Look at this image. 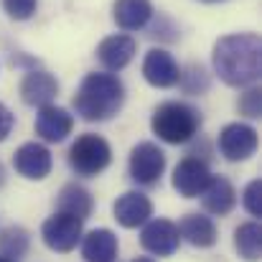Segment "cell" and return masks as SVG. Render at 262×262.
Returning a JSON list of instances; mask_svg holds the SVG:
<instances>
[{
  "instance_id": "9",
  "label": "cell",
  "mask_w": 262,
  "mask_h": 262,
  "mask_svg": "<svg viewBox=\"0 0 262 262\" xmlns=\"http://www.w3.org/2000/svg\"><path fill=\"white\" fill-rule=\"evenodd\" d=\"M143 77L153 87L168 89L181 82V69L166 49H150L145 54V61H143Z\"/></svg>"
},
{
  "instance_id": "5",
  "label": "cell",
  "mask_w": 262,
  "mask_h": 262,
  "mask_svg": "<svg viewBox=\"0 0 262 262\" xmlns=\"http://www.w3.org/2000/svg\"><path fill=\"white\" fill-rule=\"evenodd\" d=\"M82 219L77 216H69V214H61L56 211L54 216H49L41 227V237H43V245L54 252H72L82 237H84V229H82Z\"/></svg>"
},
{
  "instance_id": "23",
  "label": "cell",
  "mask_w": 262,
  "mask_h": 262,
  "mask_svg": "<svg viewBox=\"0 0 262 262\" xmlns=\"http://www.w3.org/2000/svg\"><path fill=\"white\" fill-rule=\"evenodd\" d=\"M242 204H245V209L252 216H262V181L260 178H255V181L247 183V188L242 193Z\"/></svg>"
},
{
  "instance_id": "21",
  "label": "cell",
  "mask_w": 262,
  "mask_h": 262,
  "mask_svg": "<svg viewBox=\"0 0 262 262\" xmlns=\"http://www.w3.org/2000/svg\"><path fill=\"white\" fill-rule=\"evenodd\" d=\"M234 247L239 257L247 262H257L262 257V227L257 222H245L234 229Z\"/></svg>"
},
{
  "instance_id": "8",
  "label": "cell",
  "mask_w": 262,
  "mask_h": 262,
  "mask_svg": "<svg viewBox=\"0 0 262 262\" xmlns=\"http://www.w3.org/2000/svg\"><path fill=\"white\" fill-rule=\"evenodd\" d=\"M219 150L227 161H247L257 150V130L245 122H232L219 133Z\"/></svg>"
},
{
  "instance_id": "6",
  "label": "cell",
  "mask_w": 262,
  "mask_h": 262,
  "mask_svg": "<svg viewBox=\"0 0 262 262\" xmlns=\"http://www.w3.org/2000/svg\"><path fill=\"white\" fill-rule=\"evenodd\" d=\"M166 171V153L156 145V143H138L130 153V176L143 183V186H153L161 181V176Z\"/></svg>"
},
{
  "instance_id": "7",
  "label": "cell",
  "mask_w": 262,
  "mask_h": 262,
  "mask_svg": "<svg viewBox=\"0 0 262 262\" xmlns=\"http://www.w3.org/2000/svg\"><path fill=\"white\" fill-rule=\"evenodd\" d=\"M140 245L156 257H171L181 245L178 224L171 219H148L140 232Z\"/></svg>"
},
{
  "instance_id": "18",
  "label": "cell",
  "mask_w": 262,
  "mask_h": 262,
  "mask_svg": "<svg viewBox=\"0 0 262 262\" xmlns=\"http://www.w3.org/2000/svg\"><path fill=\"white\" fill-rule=\"evenodd\" d=\"M112 18L122 31H140L153 18V3L150 0H115Z\"/></svg>"
},
{
  "instance_id": "20",
  "label": "cell",
  "mask_w": 262,
  "mask_h": 262,
  "mask_svg": "<svg viewBox=\"0 0 262 262\" xmlns=\"http://www.w3.org/2000/svg\"><path fill=\"white\" fill-rule=\"evenodd\" d=\"M92 193H89L84 186H77V183H69L59 191V199H56V209L61 214H69V216H77V219H87L92 214Z\"/></svg>"
},
{
  "instance_id": "29",
  "label": "cell",
  "mask_w": 262,
  "mask_h": 262,
  "mask_svg": "<svg viewBox=\"0 0 262 262\" xmlns=\"http://www.w3.org/2000/svg\"><path fill=\"white\" fill-rule=\"evenodd\" d=\"M0 262H13L10 257H5V255H0Z\"/></svg>"
},
{
  "instance_id": "26",
  "label": "cell",
  "mask_w": 262,
  "mask_h": 262,
  "mask_svg": "<svg viewBox=\"0 0 262 262\" xmlns=\"http://www.w3.org/2000/svg\"><path fill=\"white\" fill-rule=\"evenodd\" d=\"M13 122H15V117H13V112L0 102V143L10 135V130H13Z\"/></svg>"
},
{
  "instance_id": "10",
  "label": "cell",
  "mask_w": 262,
  "mask_h": 262,
  "mask_svg": "<svg viewBox=\"0 0 262 262\" xmlns=\"http://www.w3.org/2000/svg\"><path fill=\"white\" fill-rule=\"evenodd\" d=\"M112 211L120 227L135 229V227H143L153 216V201L140 191H125L122 196H117Z\"/></svg>"
},
{
  "instance_id": "13",
  "label": "cell",
  "mask_w": 262,
  "mask_h": 262,
  "mask_svg": "<svg viewBox=\"0 0 262 262\" xmlns=\"http://www.w3.org/2000/svg\"><path fill=\"white\" fill-rule=\"evenodd\" d=\"M211 178V171L199 158H183L173 171V188L183 199H196Z\"/></svg>"
},
{
  "instance_id": "25",
  "label": "cell",
  "mask_w": 262,
  "mask_h": 262,
  "mask_svg": "<svg viewBox=\"0 0 262 262\" xmlns=\"http://www.w3.org/2000/svg\"><path fill=\"white\" fill-rule=\"evenodd\" d=\"M260 89H250L242 94V102H239V110L247 115V117H260L262 115V102H260Z\"/></svg>"
},
{
  "instance_id": "2",
  "label": "cell",
  "mask_w": 262,
  "mask_h": 262,
  "mask_svg": "<svg viewBox=\"0 0 262 262\" xmlns=\"http://www.w3.org/2000/svg\"><path fill=\"white\" fill-rule=\"evenodd\" d=\"M125 104V84L110 72L87 74L74 94V110L87 122H104Z\"/></svg>"
},
{
  "instance_id": "28",
  "label": "cell",
  "mask_w": 262,
  "mask_h": 262,
  "mask_svg": "<svg viewBox=\"0 0 262 262\" xmlns=\"http://www.w3.org/2000/svg\"><path fill=\"white\" fill-rule=\"evenodd\" d=\"M3 181H5V173H3V166H0V186H3Z\"/></svg>"
},
{
  "instance_id": "14",
  "label": "cell",
  "mask_w": 262,
  "mask_h": 262,
  "mask_svg": "<svg viewBox=\"0 0 262 262\" xmlns=\"http://www.w3.org/2000/svg\"><path fill=\"white\" fill-rule=\"evenodd\" d=\"M135 38L133 36H125V33H115V36H107L99 46H97V59L99 64L107 69V72H120L125 69L133 56H135Z\"/></svg>"
},
{
  "instance_id": "11",
  "label": "cell",
  "mask_w": 262,
  "mask_h": 262,
  "mask_svg": "<svg viewBox=\"0 0 262 262\" xmlns=\"http://www.w3.org/2000/svg\"><path fill=\"white\" fill-rule=\"evenodd\" d=\"M13 166H15V171L23 176V178L41 181V178H46V176L51 173L54 161H51V153H49L46 145H41V143H26V145H20L15 150Z\"/></svg>"
},
{
  "instance_id": "27",
  "label": "cell",
  "mask_w": 262,
  "mask_h": 262,
  "mask_svg": "<svg viewBox=\"0 0 262 262\" xmlns=\"http://www.w3.org/2000/svg\"><path fill=\"white\" fill-rule=\"evenodd\" d=\"M133 262H156V260H153V257H135Z\"/></svg>"
},
{
  "instance_id": "4",
  "label": "cell",
  "mask_w": 262,
  "mask_h": 262,
  "mask_svg": "<svg viewBox=\"0 0 262 262\" xmlns=\"http://www.w3.org/2000/svg\"><path fill=\"white\" fill-rule=\"evenodd\" d=\"M112 161V148L102 135L84 133L82 138L74 140L69 148V166L77 176H97L102 173Z\"/></svg>"
},
{
  "instance_id": "15",
  "label": "cell",
  "mask_w": 262,
  "mask_h": 262,
  "mask_svg": "<svg viewBox=\"0 0 262 262\" xmlns=\"http://www.w3.org/2000/svg\"><path fill=\"white\" fill-rule=\"evenodd\" d=\"M59 94V82L43 72V69H33L23 77L20 82V97L26 104L31 107H43V104H51L54 97Z\"/></svg>"
},
{
  "instance_id": "16",
  "label": "cell",
  "mask_w": 262,
  "mask_h": 262,
  "mask_svg": "<svg viewBox=\"0 0 262 262\" xmlns=\"http://www.w3.org/2000/svg\"><path fill=\"white\" fill-rule=\"evenodd\" d=\"M199 196H201L204 209L209 214H214V216L229 214L234 209V204H237V191H234V186L224 176H211L209 183H206V188Z\"/></svg>"
},
{
  "instance_id": "1",
  "label": "cell",
  "mask_w": 262,
  "mask_h": 262,
  "mask_svg": "<svg viewBox=\"0 0 262 262\" xmlns=\"http://www.w3.org/2000/svg\"><path fill=\"white\" fill-rule=\"evenodd\" d=\"M214 72L229 87L255 84L262 74V43L255 33H229L214 46Z\"/></svg>"
},
{
  "instance_id": "22",
  "label": "cell",
  "mask_w": 262,
  "mask_h": 262,
  "mask_svg": "<svg viewBox=\"0 0 262 262\" xmlns=\"http://www.w3.org/2000/svg\"><path fill=\"white\" fill-rule=\"evenodd\" d=\"M0 250H3V255L10 257V260L26 255V250H28V232L20 229V227L5 229V232L0 234Z\"/></svg>"
},
{
  "instance_id": "19",
  "label": "cell",
  "mask_w": 262,
  "mask_h": 262,
  "mask_svg": "<svg viewBox=\"0 0 262 262\" xmlns=\"http://www.w3.org/2000/svg\"><path fill=\"white\" fill-rule=\"evenodd\" d=\"M117 250V237L110 229H92L87 237H82V257L87 262H115Z\"/></svg>"
},
{
  "instance_id": "30",
  "label": "cell",
  "mask_w": 262,
  "mask_h": 262,
  "mask_svg": "<svg viewBox=\"0 0 262 262\" xmlns=\"http://www.w3.org/2000/svg\"><path fill=\"white\" fill-rule=\"evenodd\" d=\"M206 3H216V0H206Z\"/></svg>"
},
{
  "instance_id": "3",
  "label": "cell",
  "mask_w": 262,
  "mask_h": 262,
  "mask_svg": "<svg viewBox=\"0 0 262 262\" xmlns=\"http://www.w3.org/2000/svg\"><path fill=\"white\" fill-rule=\"evenodd\" d=\"M150 127L163 143L181 145V143H188L199 133L201 115L196 107L186 102H163L161 107H156Z\"/></svg>"
},
{
  "instance_id": "24",
  "label": "cell",
  "mask_w": 262,
  "mask_h": 262,
  "mask_svg": "<svg viewBox=\"0 0 262 262\" xmlns=\"http://www.w3.org/2000/svg\"><path fill=\"white\" fill-rule=\"evenodd\" d=\"M36 5H38V0H3L5 13L15 20H28L36 13Z\"/></svg>"
},
{
  "instance_id": "17",
  "label": "cell",
  "mask_w": 262,
  "mask_h": 262,
  "mask_svg": "<svg viewBox=\"0 0 262 262\" xmlns=\"http://www.w3.org/2000/svg\"><path fill=\"white\" fill-rule=\"evenodd\" d=\"M178 234L193 247H211L216 245V237H219L214 219L206 214H186L178 224Z\"/></svg>"
},
{
  "instance_id": "12",
  "label": "cell",
  "mask_w": 262,
  "mask_h": 262,
  "mask_svg": "<svg viewBox=\"0 0 262 262\" xmlns=\"http://www.w3.org/2000/svg\"><path fill=\"white\" fill-rule=\"evenodd\" d=\"M72 127H74V117L64 110V107H56V104H43L38 107V115H36V133L38 138H43L46 143H61L72 135Z\"/></svg>"
}]
</instances>
